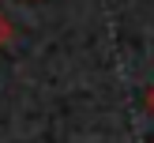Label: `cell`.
<instances>
[{
	"label": "cell",
	"instance_id": "2",
	"mask_svg": "<svg viewBox=\"0 0 154 143\" xmlns=\"http://www.w3.org/2000/svg\"><path fill=\"white\" fill-rule=\"evenodd\" d=\"M147 105H150V113H154V90H150V94H147Z\"/></svg>",
	"mask_w": 154,
	"mask_h": 143
},
{
	"label": "cell",
	"instance_id": "1",
	"mask_svg": "<svg viewBox=\"0 0 154 143\" xmlns=\"http://www.w3.org/2000/svg\"><path fill=\"white\" fill-rule=\"evenodd\" d=\"M11 34H15V26H11V19H8L4 11H0V45H8V42H11Z\"/></svg>",
	"mask_w": 154,
	"mask_h": 143
}]
</instances>
